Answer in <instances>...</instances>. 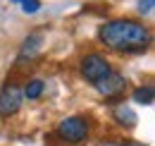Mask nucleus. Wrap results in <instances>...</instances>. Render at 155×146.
I'll list each match as a JSON object with an SVG mask.
<instances>
[{
    "label": "nucleus",
    "mask_w": 155,
    "mask_h": 146,
    "mask_svg": "<svg viewBox=\"0 0 155 146\" xmlns=\"http://www.w3.org/2000/svg\"><path fill=\"white\" fill-rule=\"evenodd\" d=\"M98 36L107 48L129 55L143 53L150 46V29L136 19H112L100 26Z\"/></svg>",
    "instance_id": "1"
},
{
    "label": "nucleus",
    "mask_w": 155,
    "mask_h": 146,
    "mask_svg": "<svg viewBox=\"0 0 155 146\" xmlns=\"http://www.w3.org/2000/svg\"><path fill=\"white\" fill-rule=\"evenodd\" d=\"M81 77L88 82V84H93L96 86L100 79H105L107 74L112 72V67H110V62L103 57V55H98V53H91V55H86L84 60H81Z\"/></svg>",
    "instance_id": "2"
},
{
    "label": "nucleus",
    "mask_w": 155,
    "mask_h": 146,
    "mask_svg": "<svg viewBox=\"0 0 155 146\" xmlns=\"http://www.w3.org/2000/svg\"><path fill=\"white\" fill-rule=\"evenodd\" d=\"M58 137L67 144H79L88 137V122L79 115H72L58 125Z\"/></svg>",
    "instance_id": "3"
},
{
    "label": "nucleus",
    "mask_w": 155,
    "mask_h": 146,
    "mask_svg": "<svg viewBox=\"0 0 155 146\" xmlns=\"http://www.w3.org/2000/svg\"><path fill=\"white\" fill-rule=\"evenodd\" d=\"M21 89L19 86H15V84H7V86H2V91H0V113L5 115V117H10V115H15L21 106Z\"/></svg>",
    "instance_id": "4"
},
{
    "label": "nucleus",
    "mask_w": 155,
    "mask_h": 146,
    "mask_svg": "<svg viewBox=\"0 0 155 146\" xmlns=\"http://www.w3.org/2000/svg\"><path fill=\"white\" fill-rule=\"evenodd\" d=\"M96 89L100 96H105V98H112V96H122L124 89H127V79L122 77L119 72H110L105 79H100L96 84Z\"/></svg>",
    "instance_id": "5"
},
{
    "label": "nucleus",
    "mask_w": 155,
    "mask_h": 146,
    "mask_svg": "<svg viewBox=\"0 0 155 146\" xmlns=\"http://www.w3.org/2000/svg\"><path fill=\"white\" fill-rule=\"evenodd\" d=\"M41 46H43V36L38 31L36 34H29V38L21 43V50H19V62H26V60H34L36 55L41 53Z\"/></svg>",
    "instance_id": "6"
},
{
    "label": "nucleus",
    "mask_w": 155,
    "mask_h": 146,
    "mask_svg": "<svg viewBox=\"0 0 155 146\" xmlns=\"http://www.w3.org/2000/svg\"><path fill=\"white\" fill-rule=\"evenodd\" d=\"M43 89H45V84H43L41 79H31V82L21 89V96H24V98H29V101H36L41 93H43Z\"/></svg>",
    "instance_id": "7"
},
{
    "label": "nucleus",
    "mask_w": 155,
    "mask_h": 146,
    "mask_svg": "<svg viewBox=\"0 0 155 146\" xmlns=\"http://www.w3.org/2000/svg\"><path fill=\"white\" fill-rule=\"evenodd\" d=\"M115 120L119 125H124V127H134L136 125V115L129 108H117L115 110Z\"/></svg>",
    "instance_id": "8"
},
{
    "label": "nucleus",
    "mask_w": 155,
    "mask_h": 146,
    "mask_svg": "<svg viewBox=\"0 0 155 146\" xmlns=\"http://www.w3.org/2000/svg\"><path fill=\"white\" fill-rule=\"evenodd\" d=\"M134 101H136V103H146V106H150V103H153V89H150V86H141V89H136V91H134Z\"/></svg>",
    "instance_id": "9"
},
{
    "label": "nucleus",
    "mask_w": 155,
    "mask_h": 146,
    "mask_svg": "<svg viewBox=\"0 0 155 146\" xmlns=\"http://www.w3.org/2000/svg\"><path fill=\"white\" fill-rule=\"evenodd\" d=\"M12 2H19L21 10H24V12H29V15L41 10V2H38V0H12Z\"/></svg>",
    "instance_id": "10"
},
{
    "label": "nucleus",
    "mask_w": 155,
    "mask_h": 146,
    "mask_svg": "<svg viewBox=\"0 0 155 146\" xmlns=\"http://www.w3.org/2000/svg\"><path fill=\"white\" fill-rule=\"evenodd\" d=\"M153 5H155V0H141L138 2V12L141 15H150L153 12Z\"/></svg>",
    "instance_id": "11"
}]
</instances>
